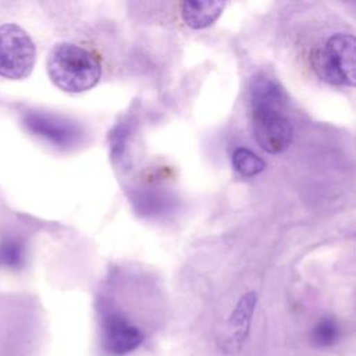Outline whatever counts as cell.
I'll list each match as a JSON object with an SVG mask.
<instances>
[{
	"label": "cell",
	"mask_w": 356,
	"mask_h": 356,
	"mask_svg": "<svg viewBox=\"0 0 356 356\" xmlns=\"http://www.w3.org/2000/svg\"><path fill=\"white\" fill-rule=\"evenodd\" d=\"M284 92L280 83L267 75H259L250 86L253 135L259 146L268 153H282L291 143L292 127L284 115Z\"/></svg>",
	"instance_id": "cell-1"
},
{
	"label": "cell",
	"mask_w": 356,
	"mask_h": 356,
	"mask_svg": "<svg viewBox=\"0 0 356 356\" xmlns=\"http://www.w3.org/2000/svg\"><path fill=\"white\" fill-rule=\"evenodd\" d=\"M224 7V1H184L181 17L189 28L203 29L216 22Z\"/></svg>",
	"instance_id": "cell-7"
},
{
	"label": "cell",
	"mask_w": 356,
	"mask_h": 356,
	"mask_svg": "<svg viewBox=\"0 0 356 356\" xmlns=\"http://www.w3.org/2000/svg\"><path fill=\"white\" fill-rule=\"evenodd\" d=\"M25 260L24 243L17 239H4L0 242V266L17 268Z\"/></svg>",
	"instance_id": "cell-10"
},
{
	"label": "cell",
	"mask_w": 356,
	"mask_h": 356,
	"mask_svg": "<svg viewBox=\"0 0 356 356\" xmlns=\"http://www.w3.org/2000/svg\"><path fill=\"white\" fill-rule=\"evenodd\" d=\"M36 61V47L31 36L15 24L0 25V76L26 78Z\"/></svg>",
	"instance_id": "cell-4"
},
{
	"label": "cell",
	"mask_w": 356,
	"mask_h": 356,
	"mask_svg": "<svg viewBox=\"0 0 356 356\" xmlns=\"http://www.w3.org/2000/svg\"><path fill=\"white\" fill-rule=\"evenodd\" d=\"M22 122L32 135L58 149L74 147L83 136L82 128L75 121L47 111L28 110L22 115Z\"/></svg>",
	"instance_id": "cell-5"
},
{
	"label": "cell",
	"mask_w": 356,
	"mask_h": 356,
	"mask_svg": "<svg viewBox=\"0 0 356 356\" xmlns=\"http://www.w3.org/2000/svg\"><path fill=\"white\" fill-rule=\"evenodd\" d=\"M143 332L120 312L108 310L102 317V346L110 356H125L140 346Z\"/></svg>",
	"instance_id": "cell-6"
},
{
	"label": "cell",
	"mask_w": 356,
	"mask_h": 356,
	"mask_svg": "<svg viewBox=\"0 0 356 356\" xmlns=\"http://www.w3.org/2000/svg\"><path fill=\"white\" fill-rule=\"evenodd\" d=\"M341 327L338 321L331 316L321 317L310 332V339L317 348H330L338 342Z\"/></svg>",
	"instance_id": "cell-8"
},
{
	"label": "cell",
	"mask_w": 356,
	"mask_h": 356,
	"mask_svg": "<svg viewBox=\"0 0 356 356\" xmlns=\"http://www.w3.org/2000/svg\"><path fill=\"white\" fill-rule=\"evenodd\" d=\"M232 165L243 177H254L266 168V163L246 147H238L234 152Z\"/></svg>",
	"instance_id": "cell-9"
},
{
	"label": "cell",
	"mask_w": 356,
	"mask_h": 356,
	"mask_svg": "<svg viewBox=\"0 0 356 356\" xmlns=\"http://www.w3.org/2000/svg\"><path fill=\"white\" fill-rule=\"evenodd\" d=\"M316 74L337 86L355 85V38L350 33L331 35L313 56Z\"/></svg>",
	"instance_id": "cell-3"
},
{
	"label": "cell",
	"mask_w": 356,
	"mask_h": 356,
	"mask_svg": "<svg viewBox=\"0 0 356 356\" xmlns=\"http://www.w3.org/2000/svg\"><path fill=\"white\" fill-rule=\"evenodd\" d=\"M51 82L68 93H81L97 85L102 76L100 61L86 49L61 42L51 47L47 57Z\"/></svg>",
	"instance_id": "cell-2"
}]
</instances>
